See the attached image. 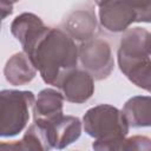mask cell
I'll list each match as a JSON object with an SVG mask.
<instances>
[{
  "instance_id": "6da1fadb",
  "label": "cell",
  "mask_w": 151,
  "mask_h": 151,
  "mask_svg": "<svg viewBox=\"0 0 151 151\" xmlns=\"http://www.w3.org/2000/svg\"><path fill=\"white\" fill-rule=\"evenodd\" d=\"M42 80L57 86L60 78L78 65L79 53L74 39L66 31L46 27L26 52Z\"/></svg>"
},
{
  "instance_id": "7a4b0ae2",
  "label": "cell",
  "mask_w": 151,
  "mask_h": 151,
  "mask_svg": "<svg viewBox=\"0 0 151 151\" xmlns=\"http://www.w3.org/2000/svg\"><path fill=\"white\" fill-rule=\"evenodd\" d=\"M85 132L96 139L92 147L98 151L117 150L130 130V124L123 111L109 105L100 104L86 111L83 117Z\"/></svg>"
},
{
  "instance_id": "3957f363",
  "label": "cell",
  "mask_w": 151,
  "mask_h": 151,
  "mask_svg": "<svg viewBox=\"0 0 151 151\" xmlns=\"http://www.w3.org/2000/svg\"><path fill=\"white\" fill-rule=\"evenodd\" d=\"M35 97L31 91L2 90L0 92V136L14 137L20 133L29 119V109Z\"/></svg>"
},
{
  "instance_id": "277c9868",
  "label": "cell",
  "mask_w": 151,
  "mask_h": 151,
  "mask_svg": "<svg viewBox=\"0 0 151 151\" xmlns=\"http://www.w3.org/2000/svg\"><path fill=\"white\" fill-rule=\"evenodd\" d=\"M78 53L80 64L93 79L103 80L112 73L114 60L111 46L106 40L100 38L85 40L78 46Z\"/></svg>"
},
{
  "instance_id": "5b68a950",
  "label": "cell",
  "mask_w": 151,
  "mask_h": 151,
  "mask_svg": "<svg viewBox=\"0 0 151 151\" xmlns=\"http://www.w3.org/2000/svg\"><path fill=\"white\" fill-rule=\"evenodd\" d=\"M45 129L51 149L63 150L74 143L81 134L83 124L78 117L61 116L54 120L34 119Z\"/></svg>"
},
{
  "instance_id": "8992f818",
  "label": "cell",
  "mask_w": 151,
  "mask_h": 151,
  "mask_svg": "<svg viewBox=\"0 0 151 151\" xmlns=\"http://www.w3.org/2000/svg\"><path fill=\"white\" fill-rule=\"evenodd\" d=\"M57 87L67 101L83 104L87 101L94 92V79L86 70L76 67L60 78Z\"/></svg>"
},
{
  "instance_id": "52a82bcc",
  "label": "cell",
  "mask_w": 151,
  "mask_h": 151,
  "mask_svg": "<svg viewBox=\"0 0 151 151\" xmlns=\"http://www.w3.org/2000/svg\"><path fill=\"white\" fill-rule=\"evenodd\" d=\"M151 55V33L143 27H132L123 34L117 53L118 65Z\"/></svg>"
},
{
  "instance_id": "ba28073f",
  "label": "cell",
  "mask_w": 151,
  "mask_h": 151,
  "mask_svg": "<svg viewBox=\"0 0 151 151\" xmlns=\"http://www.w3.org/2000/svg\"><path fill=\"white\" fill-rule=\"evenodd\" d=\"M136 19V12L127 0H111L99 7L100 25L113 33L126 31Z\"/></svg>"
},
{
  "instance_id": "9c48e42d",
  "label": "cell",
  "mask_w": 151,
  "mask_h": 151,
  "mask_svg": "<svg viewBox=\"0 0 151 151\" xmlns=\"http://www.w3.org/2000/svg\"><path fill=\"white\" fill-rule=\"evenodd\" d=\"M45 26L44 21L33 13H21L11 24V32L21 44L24 52H28L39 35L44 32Z\"/></svg>"
},
{
  "instance_id": "30bf717a",
  "label": "cell",
  "mask_w": 151,
  "mask_h": 151,
  "mask_svg": "<svg viewBox=\"0 0 151 151\" xmlns=\"http://www.w3.org/2000/svg\"><path fill=\"white\" fill-rule=\"evenodd\" d=\"M37 68L25 52L13 54L4 67L6 80L13 86H21L32 81L37 74Z\"/></svg>"
},
{
  "instance_id": "8fae6325",
  "label": "cell",
  "mask_w": 151,
  "mask_h": 151,
  "mask_svg": "<svg viewBox=\"0 0 151 151\" xmlns=\"http://www.w3.org/2000/svg\"><path fill=\"white\" fill-rule=\"evenodd\" d=\"M97 29V18L92 9H78L72 12L65 21V31L78 41L93 38Z\"/></svg>"
},
{
  "instance_id": "7c38bea8",
  "label": "cell",
  "mask_w": 151,
  "mask_h": 151,
  "mask_svg": "<svg viewBox=\"0 0 151 151\" xmlns=\"http://www.w3.org/2000/svg\"><path fill=\"white\" fill-rule=\"evenodd\" d=\"M64 94L54 88H44L38 93L33 104L34 119L54 120L63 116Z\"/></svg>"
},
{
  "instance_id": "4fadbf2b",
  "label": "cell",
  "mask_w": 151,
  "mask_h": 151,
  "mask_svg": "<svg viewBox=\"0 0 151 151\" xmlns=\"http://www.w3.org/2000/svg\"><path fill=\"white\" fill-rule=\"evenodd\" d=\"M0 149L2 150H28V151H46L50 150V144L47 140V136L45 129L38 122H33V124L27 129L26 133L20 140L6 144L1 143Z\"/></svg>"
},
{
  "instance_id": "5bb4252c",
  "label": "cell",
  "mask_w": 151,
  "mask_h": 151,
  "mask_svg": "<svg viewBox=\"0 0 151 151\" xmlns=\"http://www.w3.org/2000/svg\"><path fill=\"white\" fill-rule=\"evenodd\" d=\"M123 113L132 127L151 126V97L136 96L123 106Z\"/></svg>"
},
{
  "instance_id": "9a60e30c",
  "label": "cell",
  "mask_w": 151,
  "mask_h": 151,
  "mask_svg": "<svg viewBox=\"0 0 151 151\" xmlns=\"http://www.w3.org/2000/svg\"><path fill=\"white\" fill-rule=\"evenodd\" d=\"M124 76L137 87L151 93V59L150 57L136 59L118 65Z\"/></svg>"
},
{
  "instance_id": "2e32d148",
  "label": "cell",
  "mask_w": 151,
  "mask_h": 151,
  "mask_svg": "<svg viewBox=\"0 0 151 151\" xmlns=\"http://www.w3.org/2000/svg\"><path fill=\"white\" fill-rule=\"evenodd\" d=\"M117 150H142L151 151V138L146 136H132L119 142Z\"/></svg>"
},
{
  "instance_id": "e0dca14e",
  "label": "cell",
  "mask_w": 151,
  "mask_h": 151,
  "mask_svg": "<svg viewBox=\"0 0 151 151\" xmlns=\"http://www.w3.org/2000/svg\"><path fill=\"white\" fill-rule=\"evenodd\" d=\"M133 7L137 19L136 22L151 24V0H127Z\"/></svg>"
},
{
  "instance_id": "ac0fdd59",
  "label": "cell",
  "mask_w": 151,
  "mask_h": 151,
  "mask_svg": "<svg viewBox=\"0 0 151 151\" xmlns=\"http://www.w3.org/2000/svg\"><path fill=\"white\" fill-rule=\"evenodd\" d=\"M0 7H1V18L2 19H6L13 12V4H9L8 1L0 0Z\"/></svg>"
},
{
  "instance_id": "d6986e66",
  "label": "cell",
  "mask_w": 151,
  "mask_h": 151,
  "mask_svg": "<svg viewBox=\"0 0 151 151\" xmlns=\"http://www.w3.org/2000/svg\"><path fill=\"white\" fill-rule=\"evenodd\" d=\"M111 0H94V2L100 7V6H103V5H105V4H107V2H110Z\"/></svg>"
},
{
  "instance_id": "ffe728a7",
  "label": "cell",
  "mask_w": 151,
  "mask_h": 151,
  "mask_svg": "<svg viewBox=\"0 0 151 151\" xmlns=\"http://www.w3.org/2000/svg\"><path fill=\"white\" fill-rule=\"evenodd\" d=\"M5 1H8L9 4H15V2H18L19 0H5Z\"/></svg>"
}]
</instances>
